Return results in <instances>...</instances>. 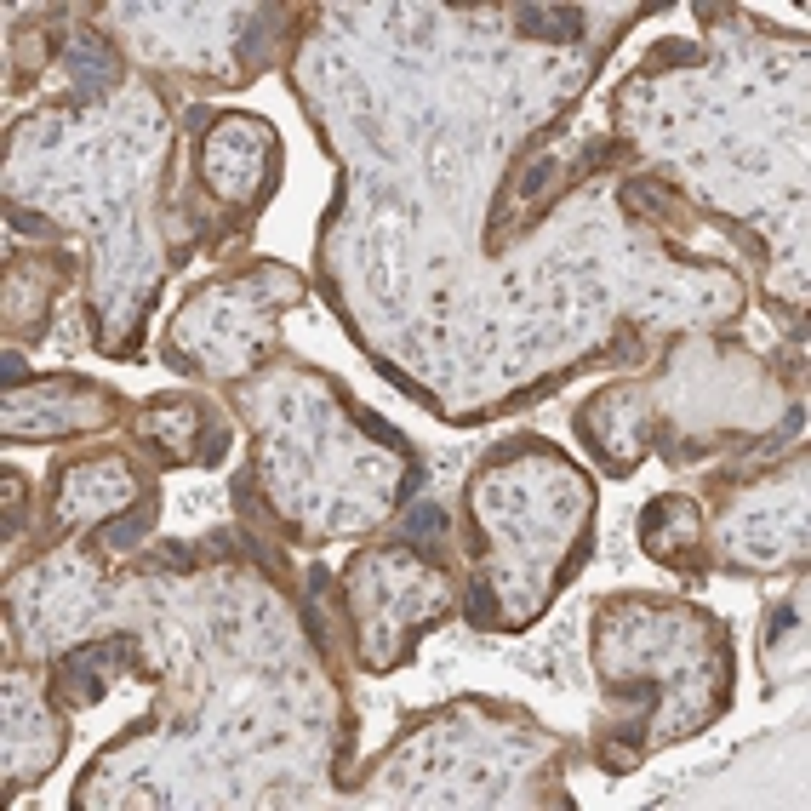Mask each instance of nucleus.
Returning <instances> with one entry per match:
<instances>
[{"instance_id":"obj_3","label":"nucleus","mask_w":811,"mask_h":811,"mask_svg":"<svg viewBox=\"0 0 811 811\" xmlns=\"http://www.w3.org/2000/svg\"><path fill=\"white\" fill-rule=\"evenodd\" d=\"M411 532H440V515H435V508H423V515H411Z\"/></svg>"},{"instance_id":"obj_1","label":"nucleus","mask_w":811,"mask_h":811,"mask_svg":"<svg viewBox=\"0 0 811 811\" xmlns=\"http://www.w3.org/2000/svg\"><path fill=\"white\" fill-rule=\"evenodd\" d=\"M520 23L532 29V34H560V40H577V18L572 12H520Z\"/></svg>"},{"instance_id":"obj_2","label":"nucleus","mask_w":811,"mask_h":811,"mask_svg":"<svg viewBox=\"0 0 811 811\" xmlns=\"http://www.w3.org/2000/svg\"><path fill=\"white\" fill-rule=\"evenodd\" d=\"M360 429H366V435H377V440H389V446H400V435L389 429V423H377V417H360Z\"/></svg>"}]
</instances>
